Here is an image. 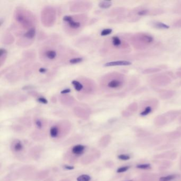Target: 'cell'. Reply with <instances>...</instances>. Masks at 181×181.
I'll return each instance as SVG.
<instances>
[{"mask_svg": "<svg viewBox=\"0 0 181 181\" xmlns=\"http://www.w3.org/2000/svg\"><path fill=\"white\" fill-rule=\"evenodd\" d=\"M61 128L57 125H54L51 127L49 130V134L52 138H56L58 137L60 134H61Z\"/></svg>", "mask_w": 181, "mask_h": 181, "instance_id": "9", "label": "cell"}, {"mask_svg": "<svg viewBox=\"0 0 181 181\" xmlns=\"http://www.w3.org/2000/svg\"><path fill=\"white\" fill-rule=\"evenodd\" d=\"M112 29H105L102 31L100 34H101V36H103L109 35L112 33Z\"/></svg>", "mask_w": 181, "mask_h": 181, "instance_id": "21", "label": "cell"}, {"mask_svg": "<svg viewBox=\"0 0 181 181\" xmlns=\"http://www.w3.org/2000/svg\"><path fill=\"white\" fill-rule=\"evenodd\" d=\"M72 84L74 87V89L77 92H81L83 89V83L78 80H73L72 81Z\"/></svg>", "mask_w": 181, "mask_h": 181, "instance_id": "13", "label": "cell"}, {"mask_svg": "<svg viewBox=\"0 0 181 181\" xmlns=\"http://www.w3.org/2000/svg\"><path fill=\"white\" fill-rule=\"evenodd\" d=\"M174 94V93L173 91H167V92L162 93L160 96L161 98L165 99L170 98L171 97H172Z\"/></svg>", "mask_w": 181, "mask_h": 181, "instance_id": "15", "label": "cell"}, {"mask_svg": "<svg viewBox=\"0 0 181 181\" xmlns=\"http://www.w3.org/2000/svg\"><path fill=\"white\" fill-rule=\"evenodd\" d=\"M154 42L153 37L148 33H138L131 38V42L134 48L138 49H146Z\"/></svg>", "mask_w": 181, "mask_h": 181, "instance_id": "3", "label": "cell"}, {"mask_svg": "<svg viewBox=\"0 0 181 181\" xmlns=\"http://www.w3.org/2000/svg\"><path fill=\"white\" fill-rule=\"evenodd\" d=\"M132 63L128 61H117L109 62L105 64V67H113V66H128L131 65Z\"/></svg>", "mask_w": 181, "mask_h": 181, "instance_id": "7", "label": "cell"}, {"mask_svg": "<svg viewBox=\"0 0 181 181\" xmlns=\"http://www.w3.org/2000/svg\"><path fill=\"white\" fill-rule=\"evenodd\" d=\"M37 101L39 103H42V104H46L48 103V100L44 97H39V98L37 99Z\"/></svg>", "mask_w": 181, "mask_h": 181, "instance_id": "25", "label": "cell"}, {"mask_svg": "<svg viewBox=\"0 0 181 181\" xmlns=\"http://www.w3.org/2000/svg\"><path fill=\"white\" fill-rule=\"evenodd\" d=\"M87 17L83 15L65 16L63 18L64 28L68 33H75L84 27Z\"/></svg>", "mask_w": 181, "mask_h": 181, "instance_id": "2", "label": "cell"}, {"mask_svg": "<svg viewBox=\"0 0 181 181\" xmlns=\"http://www.w3.org/2000/svg\"><path fill=\"white\" fill-rule=\"evenodd\" d=\"M137 168L139 169H147L151 168V166L149 163H144V164H140L137 166Z\"/></svg>", "mask_w": 181, "mask_h": 181, "instance_id": "22", "label": "cell"}, {"mask_svg": "<svg viewBox=\"0 0 181 181\" xmlns=\"http://www.w3.org/2000/svg\"><path fill=\"white\" fill-rule=\"evenodd\" d=\"M11 148L13 151L14 152H20L23 149V144L19 140H16L12 143Z\"/></svg>", "mask_w": 181, "mask_h": 181, "instance_id": "10", "label": "cell"}, {"mask_svg": "<svg viewBox=\"0 0 181 181\" xmlns=\"http://www.w3.org/2000/svg\"><path fill=\"white\" fill-rule=\"evenodd\" d=\"M152 111H153V107L151 106H146L143 111H142L140 113V115L141 116H146L151 113Z\"/></svg>", "mask_w": 181, "mask_h": 181, "instance_id": "14", "label": "cell"}, {"mask_svg": "<svg viewBox=\"0 0 181 181\" xmlns=\"http://www.w3.org/2000/svg\"><path fill=\"white\" fill-rule=\"evenodd\" d=\"M77 181H90L91 180V177L87 175V174H83L77 178Z\"/></svg>", "mask_w": 181, "mask_h": 181, "instance_id": "17", "label": "cell"}, {"mask_svg": "<svg viewBox=\"0 0 181 181\" xmlns=\"http://www.w3.org/2000/svg\"><path fill=\"white\" fill-rule=\"evenodd\" d=\"M41 56L42 57L43 60L48 61V62L49 61H53L57 59L58 53L56 51L55 48L47 46L43 48Z\"/></svg>", "mask_w": 181, "mask_h": 181, "instance_id": "5", "label": "cell"}, {"mask_svg": "<svg viewBox=\"0 0 181 181\" xmlns=\"http://www.w3.org/2000/svg\"><path fill=\"white\" fill-rule=\"evenodd\" d=\"M36 35L35 27L31 28L29 30L27 31L23 35V37L29 39H33L35 38Z\"/></svg>", "mask_w": 181, "mask_h": 181, "instance_id": "11", "label": "cell"}, {"mask_svg": "<svg viewBox=\"0 0 181 181\" xmlns=\"http://www.w3.org/2000/svg\"><path fill=\"white\" fill-rule=\"evenodd\" d=\"M83 58H72L69 60V62L71 64H77L80 63L83 61Z\"/></svg>", "mask_w": 181, "mask_h": 181, "instance_id": "20", "label": "cell"}, {"mask_svg": "<svg viewBox=\"0 0 181 181\" xmlns=\"http://www.w3.org/2000/svg\"><path fill=\"white\" fill-rule=\"evenodd\" d=\"M161 70L160 68H149V69H146L143 71V73L144 74H148V73H151L154 72H157Z\"/></svg>", "mask_w": 181, "mask_h": 181, "instance_id": "19", "label": "cell"}, {"mask_svg": "<svg viewBox=\"0 0 181 181\" xmlns=\"http://www.w3.org/2000/svg\"><path fill=\"white\" fill-rule=\"evenodd\" d=\"M70 89L67 88V89H65L62 90L61 92V94H66V93H70Z\"/></svg>", "mask_w": 181, "mask_h": 181, "instance_id": "27", "label": "cell"}, {"mask_svg": "<svg viewBox=\"0 0 181 181\" xmlns=\"http://www.w3.org/2000/svg\"><path fill=\"white\" fill-rule=\"evenodd\" d=\"M118 158L122 160H128L130 159V157L128 155H124V154H122V155H118Z\"/></svg>", "mask_w": 181, "mask_h": 181, "instance_id": "23", "label": "cell"}, {"mask_svg": "<svg viewBox=\"0 0 181 181\" xmlns=\"http://www.w3.org/2000/svg\"><path fill=\"white\" fill-rule=\"evenodd\" d=\"M126 78L123 74L112 73L106 75L103 78L102 86L106 89L120 90L125 85Z\"/></svg>", "mask_w": 181, "mask_h": 181, "instance_id": "1", "label": "cell"}, {"mask_svg": "<svg viewBox=\"0 0 181 181\" xmlns=\"http://www.w3.org/2000/svg\"><path fill=\"white\" fill-rule=\"evenodd\" d=\"M132 181V180H129V181Z\"/></svg>", "mask_w": 181, "mask_h": 181, "instance_id": "30", "label": "cell"}, {"mask_svg": "<svg viewBox=\"0 0 181 181\" xmlns=\"http://www.w3.org/2000/svg\"><path fill=\"white\" fill-rule=\"evenodd\" d=\"M129 168H130L129 166H123V167H120L117 169V172L118 173L125 172L128 170Z\"/></svg>", "mask_w": 181, "mask_h": 181, "instance_id": "24", "label": "cell"}, {"mask_svg": "<svg viewBox=\"0 0 181 181\" xmlns=\"http://www.w3.org/2000/svg\"><path fill=\"white\" fill-rule=\"evenodd\" d=\"M111 45L118 51L128 52L130 48L128 43L122 40L118 36H114L111 39Z\"/></svg>", "mask_w": 181, "mask_h": 181, "instance_id": "4", "label": "cell"}, {"mask_svg": "<svg viewBox=\"0 0 181 181\" xmlns=\"http://www.w3.org/2000/svg\"><path fill=\"white\" fill-rule=\"evenodd\" d=\"M176 177L175 175H170L164 177H161L159 178V181H171L175 178Z\"/></svg>", "mask_w": 181, "mask_h": 181, "instance_id": "18", "label": "cell"}, {"mask_svg": "<svg viewBox=\"0 0 181 181\" xmlns=\"http://www.w3.org/2000/svg\"><path fill=\"white\" fill-rule=\"evenodd\" d=\"M112 4V3L111 1H100L99 3V7L103 9H107L111 7Z\"/></svg>", "mask_w": 181, "mask_h": 181, "instance_id": "16", "label": "cell"}, {"mask_svg": "<svg viewBox=\"0 0 181 181\" xmlns=\"http://www.w3.org/2000/svg\"><path fill=\"white\" fill-rule=\"evenodd\" d=\"M152 25L154 28L158 29H168L169 28L168 25L159 22V21L153 22V23H152Z\"/></svg>", "mask_w": 181, "mask_h": 181, "instance_id": "12", "label": "cell"}, {"mask_svg": "<svg viewBox=\"0 0 181 181\" xmlns=\"http://www.w3.org/2000/svg\"><path fill=\"white\" fill-rule=\"evenodd\" d=\"M152 82L156 84V86H164L168 84L171 83V80L167 76H162V75H158L155 76L152 79Z\"/></svg>", "mask_w": 181, "mask_h": 181, "instance_id": "6", "label": "cell"}, {"mask_svg": "<svg viewBox=\"0 0 181 181\" xmlns=\"http://www.w3.org/2000/svg\"><path fill=\"white\" fill-rule=\"evenodd\" d=\"M64 168L67 169H69V170H71V169H73L74 168V167L71 166L66 165L64 166Z\"/></svg>", "mask_w": 181, "mask_h": 181, "instance_id": "29", "label": "cell"}, {"mask_svg": "<svg viewBox=\"0 0 181 181\" xmlns=\"http://www.w3.org/2000/svg\"><path fill=\"white\" fill-rule=\"evenodd\" d=\"M46 71H47V69L44 68H41L39 70V72H40V73H45Z\"/></svg>", "mask_w": 181, "mask_h": 181, "instance_id": "28", "label": "cell"}, {"mask_svg": "<svg viewBox=\"0 0 181 181\" xmlns=\"http://www.w3.org/2000/svg\"><path fill=\"white\" fill-rule=\"evenodd\" d=\"M35 124L36 127H37V128H39V129H41V128H42L43 124L41 120H36Z\"/></svg>", "mask_w": 181, "mask_h": 181, "instance_id": "26", "label": "cell"}, {"mask_svg": "<svg viewBox=\"0 0 181 181\" xmlns=\"http://www.w3.org/2000/svg\"><path fill=\"white\" fill-rule=\"evenodd\" d=\"M85 146L81 144H78L74 146L71 149L72 153L76 156H80L83 154L85 150Z\"/></svg>", "mask_w": 181, "mask_h": 181, "instance_id": "8", "label": "cell"}]
</instances>
